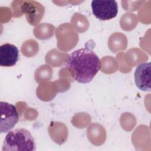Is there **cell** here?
I'll list each match as a JSON object with an SVG mask.
<instances>
[{"label":"cell","mask_w":151,"mask_h":151,"mask_svg":"<svg viewBox=\"0 0 151 151\" xmlns=\"http://www.w3.org/2000/svg\"><path fill=\"white\" fill-rule=\"evenodd\" d=\"M35 150L36 144L34 137L28 130L23 128L8 132L4 140L2 148V151H35Z\"/></svg>","instance_id":"2"},{"label":"cell","mask_w":151,"mask_h":151,"mask_svg":"<svg viewBox=\"0 0 151 151\" xmlns=\"http://www.w3.org/2000/svg\"><path fill=\"white\" fill-rule=\"evenodd\" d=\"M65 66L74 80L85 84L90 82L97 74L100 69L101 61L93 50L83 48L74 51L68 56Z\"/></svg>","instance_id":"1"},{"label":"cell","mask_w":151,"mask_h":151,"mask_svg":"<svg viewBox=\"0 0 151 151\" xmlns=\"http://www.w3.org/2000/svg\"><path fill=\"white\" fill-rule=\"evenodd\" d=\"M151 75L150 63H143L138 65L134 71V81L137 87L143 91H150Z\"/></svg>","instance_id":"5"},{"label":"cell","mask_w":151,"mask_h":151,"mask_svg":"<svg viewBox=\"0 0 151 151\" xmlns=\"http://www.w3.org/2000/svg\"><path fill=\"white\" fill-rule=\"evenodd\" d=\"M1 120L0 132L1 133L9 132L18 121L19 115L16 107L7 102H0Z\"/></svg>","instance_id":"3"},{"label":"cell","mask_w":151,"mask_h":151,"mask_svg":"<svg viewBox=\"0 0 151 151\" xmlns=\"http://www.w3.org/2000/svg\"><path fill=\"white\" fill-rule=\"evenodd\" d=\"M19 50L11 44L5 43L0 46V65L1 67L14 66L18 60Z\"/></svg>","instance_id":"6"},{"label":"cell","mask_w":151,"mask_h":151,"mask_svg":"<svg viewBox=\"0 0 151 151\" xmlns=\"http://www.w3.org/2000/svg\"><path fill=\"white\" fill-rule=\"evenodd\" d=\"M91 9L94 15L100 20H110L116 17L118 5L116 1H99L91 2Z\"/></svg>","instance_id":"4"}]
</instances>
